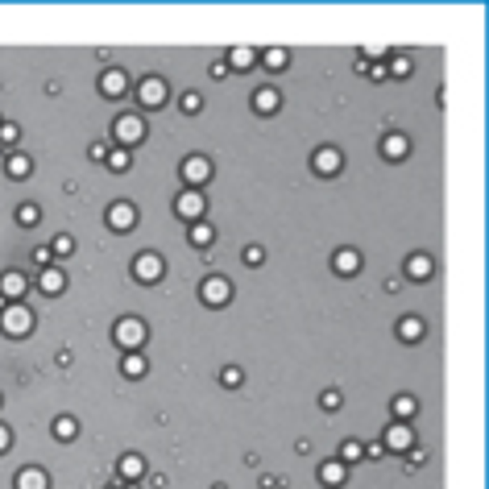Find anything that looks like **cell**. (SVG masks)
Returning <instances> with one entry per match:
<instances>
[{"mask_svg":"<svg viewBox=\"0 0 489 489\" xmlns=\"http://www.w3.org/2000/svg\"><path fill=\"white\" fill-rule=\"evenodd\" d=\"M0 332H4L9 340H25V336L33 332V311H29L25 303H4V311H0Z\"/></svg>","mask_w":489,"mask_h":489,"instance_id":"obj_1","label":"cell"},{"mask_svg":"<svg viewBox=\"0 0 489 489\" xmlns=\"http://www.w3.org/2000/svg\"><path fill=\"white\" fill-rule=\"evenodd\" d=\"M112 340H117V348H124V353H141V344H146V323L137 316H124L117 328H112Z\"/></svg>","mask_w":489,"mask_h":489,"instance_id":"obj_2","label":"cell"},{"mask_svg":"<svg viewBox=\"0 0 489 489\" xmlns=\"http://www.w3.org/2000/svg\"><path fill=\"white\" fill-rule=\"evenodd\" d=\"M112 137H117V146H121V149L137 146V141L146 137V121H141V117H133V112H124V117L112 121Z\"/></svg>","mask_w":489,"mask_h":489,"instance_id":"obj_3","label":"cell"},{"mask_svg":"<svg viewBox=\"0 0 489 489\" xmlns=\"http://www.w3.org/2000/svg\"><path fill=\"white\" fill-rule=\"evenodd\" d=\"M199 299H203L208 307H228V303H232V282H228L224 274H212V278H203Z\"/></svg>","mask_w":489,"mask_h":489,"instance_id":"obj_4","label":"cell"},{"mask_svg":"<svg viewBox=\"0 0 489 489\" xmlns=\"http://www.w3.org/2000/svg\"><path fill=\"white\" fill-rule=\"evenodd\" d=\"M178 174H183V183H187V191H199L208 178H212V162L203 158V154H191V158H183V166H178Z\"/></svg>","mask_w":489,"mask_h":489,"instance_id":"obj_5","label":"cell"},{"mask_svg":"<svg viewBox=\"0 0 489 489\" xmlns=\"http://www.w3.org/2000/svg\"><path fill=\"white\" fill-rule=\"evenodd\" d=\"M203 212H208V199H203V191H178V199H174V216L187 224L203 220Z\"/></svg>","mask_w":489,"mask_h":489,"instance_id":"obj_6","label":"cell"},{"mask_svg":"<svg viewBox=\"0 0 489 489\" xmlns=\"http://www.w3.org/2000/svg\"><path fill=\"white\" fill-rule=\"evenodd\" d=\"M162 274H166V262H162V253L146 249V253H137V257H133V278H137V282H158Z\"/></svg>","mask_w":489,"mask_h":489,"instance_id":"obj_7","label":"cell"},{"mask_svg":"<svg viewBox=\"0 0 489 489\" xmlns=\"http://www.w3.org/2000/svg\"><path fill=\"white\" fill-rule=\"evenodd\" d=\"M344 166V154L336 146H319L316 154H311V171L323 174V178H332V174H340Z\"/></svg>","mask_w":489,"mask_h":489,"instance_id":"obj_8","label":"cell"},{"mask_svg":"<svg viewBox=\"0 0 489 489\" xmlns=\"http://www.w3.org/2000/svg\"><path fill=\"white\" fill-rule=\"evenodd\" d=\"M25 291H29V278H25L21 269H4L0 274V299L4 303H21Z\"/></svg>","mask_w":489,"mask_h":489,"instance_id":"obj_9","label":"cell"},{"mask_svg":"<svg viewBox=\"0 0 489 489\" xmlns=\"http://www.w3.org/2000/svg\"><path fill=\"white\" fill-rule=\"evenodd\" d=\"M137 100H141L146 108H162V104H166V79L146 75V79H141V87H137Z\"/></svg>","mask_w":489,"mask_h":489,"instance_id":"obj_10","label":"cell"},{"mask_svg":"<svg viewBox=\"0 0 489 489\" xmlns=\"http://www.w3.org/2000/svg\"><path fill=\"white\" fill-rule=\"evenodd\" d=\"M108 228H117V232H129V228H137V208L121 199V203H112L108 208Z\"/></svg>","mask_w":489,"mask_h":489,"instance_id":"obj_11","label":"cell"},{"mask_svg":"<svg viewBox=\"0 0 489 489\" xmlns=\"http://www.w3.org/2000/svg\"><path fill=\"white\" fill-rule=\"evenodd\" d=\"M386 448H390V452H411V448H415L411 423H390V427H386Z\"/></svg>","mask_w":489,"mask_h":489,"instance_id":"obj_12","label":"cell"},{"mask_svg":"<svg viewBox=\"0 0 489 489\" xmlns=\"http://www.w3.org/2000/svg\"><path fill=\"white\" fill-rule=\"evenodd\" d=\"M124 92H129V75H124V71H117V67H112V71H104V75H100V96L121 100Z\"/></svg>","mask_w":489,"mask_h":489,"instance_id":"obj_13","label":"cell"},{"mask_svg":"<svg viewBox=\"0 0 489 489\" xmlns=\"http://www.w3.org/2000/svg\"><path fill=\"white\" fill-rule=\"evenodd\" d=\"M402 269H407V278H411V282H427V278L436 274V262H431V253H411Z\"/></svg>","mask_w":489,"mask_h":489,"instance_id":"obj_14","label":"cell"},{"mask_svg":"<svg viewBox=\"0 0 489 489\" xmlns=\"http://www.w3.org/2000/svg\"><path fill=\"white\" fill-rule=\"evenodd\" d=\"M407 154H411V137H407V133H386V137H382V158L402 162Z\"/></svg>","mask_w":489,"mask_h":489,"instance_id":"obj_15","label":"cell"},{"mask_svg":"<svg viewBox=\"0 0 489 489\" xmlns=\"http://www.w3.org/2000/svg\"><path fill=\"white\" fill-rule=\"evenodd\" d=\"M278 108H282V92H278V87H257V92H253V112L269 117V112H278Z\"/></svg>","mask_w":489,"mask_h":489,"instance_id":"obj_16","label":"cell"},{"mask_svg":"<svg viewBox=\"0 0 489 489\" xmlns=\"http://www.w3.org/2000/svg\"><path fill=\"white\" fill-rule=\"evenodd\" d=\"M38 291L50 294V299L67 291V278H63V269H58V266H46V269H42V274H38Z\"/></svg>","mask_w":489,"mask_h":489,"instance_id":"obj_17","label":"cell"},{"mask_svg":"<svg viewBox=\"0 0 489 489\" xmlns=\"http://www.w3.org/2000/svg\"><path fill=\"white\" fill-rule=\"evenodd\" d=\"M427 336V323L419 316H402L398 319V340H407V344H415V340H423Z\"/></svg>","mask_w":489,"mask_h":489,"instance_id":"obj_18","label":"cell"},{"mask_svg":"<svg viewBox=\"0 0 489 489\" xmlns=\"http://www.w3.org/2000/svg\"><path fill=\"white\" fill-rule=\"evenodd\" d=\"M141 473H146V461L137 452H124L117 461V477H124V481H141Z\"/></svg>","mask_w":489,"mask_h":489,"instance_id":"obj_19","label":"cell"},{"mask_svg":"<svg viewBox=\"0 0 489 489\" xmlns=\"http://www.w3.org/2000/svg\"><path fill=\"white\" fill-rule=\"evenodd\" d=\"M332 269H336L340 278L357 274V269H361V253H357V249H336V257H332Z\"/></svg>","mask_w":489,"mask_h":489,"instance_id":"obj_20","label":"cell"},{"mask_svg":"<svg viewBox=\"0 0 489 489\" xmlns=\"http://www.w3.org/2000/svg\"><path fill=\"white\" fill-rule=\"evenodd\" d=\"M319 485H328V489L344 485V465L340 461H323V465H319Z\"/></svg>","mask_w":489,"mask_h":489,"instance_id":"obj_21","label":"cell"},{"mask_svg":"<svg viewBox=\"0 0 489 489\" xmlns=\"http://www.w3.org/2000/svg\"><path fill=\"white\" fill-rule=\"evenodd\" d=\"M257 63V50H249V46H232L228 50V71H249Z\"/></svg>","mask_w":489,"mask_h":489,"instance_id":"obj_22","label":"cell"},{"mask_svg":"<svg viewBox=\"0 0 489 489\" xmlns=\"http://www.w3.org/2000/svg\"><path fill=\"white\" fill-rule=\"evenodd\" d=\"M4 171H9V178H29V174H33V158H25L21 149H17V154H9Z\"/></svg>","mask_w":489,"mask_h":489,"instance_id":"obj_23","label":"cell"},{"mask_svg":"<svg viewBox=\"0 0 489 489\" xmlns=\"http://www.w3.org/2000/svg\"><path fill=\"white\" fill-rule=\"evenodd\" d=\"M187 241L195 244V249H208V244L216 241V228H212V224H203V220H195L191 228H187Z\"/></svg>","mask_w":489,"mask_h":489,"instance_id":"obj_24","label":"cell"},{"mask_svg":"<svg viewBox=\"0 0 489 489\" xmlns=\"http://www.w3.org/2000/svg\"><path fill=\"white\" fill-rule=\"evenodd\" d=\"M13 485H17V489H50V481H46V473H42V468H21Z\"/></svg>","mask_w":489,"mask_h":489,"instance_id":"obj_25","label":"cell"},{"mask_svg":"<svg viewBox=\"0 0 489 489\" xmlns=\"http://www.w3.org/2000/svg\"><path fill=\"white\" fill-rule=\"evenodd\" d=\"M146 369H149V361L141 357V353H124L121 357V373L124 377H146Z\"/></svg>","mask_w":489,"mask_h":489,"instance_id":"obj_26","label":"cell"},{"mask_svg":"<svg viewBox=\"0 0 489 489\" xmlns=\"http://www.w3.org/2000/svg\"><path fill=\"white\" fill-rule=\"evenodd\" d=\"M257 58L266 63L269 71H286V63H291V54H286V50H282V46H269V50H262Z\"/></svg>","mask_w":489,"mask_h":489,"instance_id":"obj_27","label":"cell"},{"mask_svg":"<svg viewBox=\"0 0 489 489\" xmlns=\"http://www.w3.org/2000/svg\"><path fill=\"white\" fill-rule=\"evenodd\" d=\"M75 436H79V423H75L71 415H58L54 419V440H63V444H71Z\"/></svg>","mask_w":489,"mask_h":489,"instance_id":"obj_28","label":"cell"},{"mask_svg":"<svg viewBox=\"0 0 489 489\" xmlns=\"http://www.w3.org/2000/svg\"><path fill=\"white\" fill-rule=\"evenodd\" d=\"M104 166H108V171H117V174H124L129 171V166H133V158H129V149H108V158H104Z\"/></svg>","mask_w":489,"mask_h":489,"instance_id":"obj_29","label":"cell"},{"mask_svg":"<svg viewBox=\"0 0 489 489\" xmlns=\"http://www.w3.org/2000/svg\"><path fill=\"white\" fill-rule=\"evenodd\" d=\"M394 415H398V423H407V419L419 415V402L411 398V394H402V398H394Z\"/></svg>","mask_w":489,"mask_h":489,"instance_id":"obj_30","label":"cell"},{"mask_svg":"<svg viewBox=\"0 0 489 489\" xmlns=\"http://www.w3.org/2000/svg\"><path fill=\"white\" fill-rule=\"evenodd\" d=\"M361 456H365V444H357V440L340 444V465H353V461H361Z\"/></svg>","mask_w":489,"mask_h":489,"instance_id":"obj_31","label":"cell"},{"mask_svg":"<svg viewBox=\"0 0 489 489\" xmlns=\"http://www.w3.org/2000/svg\"><path fill=\"white\" fill-rule=\"evenodd\" d=\"M42 220V212H38V203H21V208H17V224H21V228H33V224Z\"/></svg>","mask_w":489,"mask_h":489,"instance_id":"obj_32","label":"cell"},{"mask_svg":"<svg viewBox=\"0 0 489 489\" xmlns=\"http://www.w3.org/2000/svg\"><path fill=\"white\" fill-rule=\"evenodd\" d=\"M50 253H54V257H71V253H75V237L58 232V237H54V244H50Z\"/></svg>","mask_w":489,"mask_h":489,"instance_id":"obj_33","label":"cell"},{"mask_svg":"<svg viewBox=\"0 0 489 489\" xmlns=\"http://www.w3.org/2000/svg\"><path fill=\"white\" fill-rule=\"evenodd\" d=\"M178 108H183L187 117H195V112H203V96H199V92H183V100H178Z\"/></svg>","mask_w":489,"mask_h":489,"instance_id":"obj_34","label":"cell"},{"mask_svg":"<svg viewBox=\"0 0 489 489\" xmlns=\"http://www.w3.org/2000/svg\"><path fill=\"white\" fill-rule=\"evenodd\" d=\"M241 262H244L249 269H253V266H262V262H266V249H262V244H244Z\"/></svg>","mask_w":489,"mask_h":489,"instance_id":"obj_35","label":"cell"},{"mask_svg":"<svg viewBox=\"0 0 489 489\" xmlns=\"http://www.w3.org/2000/svg\"><path fill=\"white\" fill-rule=\"evenodd\" d=\"M319 407H323V411H340V407H344V394H340V390H323V394H319Z\"/></svg>","mask_w":489,"mask_h":489,"instance_id":"obj_36","label":"cell"},{"mask_svg":"<svg viewBox=\"0 0 489 489\" xmlns=\"http://www.w3.org/2000/svg\"><path fill=\"white\" fill-rule=\"evenodd\" d=\"M411 67H415V63H411L407 54H394V63L386 67V75H398V79H402V75H411Z\"/></svg>","mask_w":489,"mask_h":489,"instance_id":"obj_37","label":"cell"},{"mask_svg":"<svg viewBox=\"0 0 489 489\" xmlns=\"http://www.w3.org/2000/svg\"><path fill=\"white\" fill-rule=\"evenodd\" d=\"M241 377H244V373H241V369H237V365L220 369V382H224V386H228V390H237V386H241Z\"/></svg>","mask_w":489,"mask_h":489,"instance_id":"obj_38","label":"cell"},{"mask_svg":"<svg viewBox=\"0 0 489 489\" xmlns=\"http://www.w3.org/2000/svg\"><path fill=\"white\" fill-rule=\"evenodd\" d=\"M0 141H4V146H17V141H21V129H17V124H0Z\"/></svg>","mask_w":489,"mask_h":489,"instance_id":"obj_39","label":"cell"},{"mask_svg":"<svg viewBox=\"0 0 489 489\" xmlns=\"http://www.w3.org/2000/svg\"><path fill=\"white\" fill-rule=\"evenodd\" d=\"M50 257H54V253H50V244H42V249H33V262H38L42 269L50 266Z\"/></svg>","mask_w":489,"mask_h":489,"instance_id":"obj_40","label":"cell"},{"mask_svg":"<svg viewBox=\"0 0 489 489\" xmlns=\"http://www.w3.org/2000/svg\"><path fill=\"white\" fill-rule=\"evenodd\" d=\"M224 75H228V63H224V58L220 63H212V79H224Z\"/></svg>","mask_w":489,"mask_h":489,"instance_id":"obj_41","label":"cell"},{"mask_svg":"<svg viewBox=\"0 0 489 489\" xmlns=\"http://www.w3.org/2000/svg\"><path fill=\"white\" fill-rule=\"evenodd\" d=\"M92 158H96V162H104V158H108V146H104V141H96V146H92Z\"/></svg>","mask_w":489,"mask_h":489,"instance_id":"obj_42","label":"cell"},{"mask_svg":"<svg viewBox=\"0 0 489 489\" xmlns=\"http://www.w3.org/2000/svg\"><path fill=\"white\" fill-rule=\"evenodd\" d=\"M369 75H373V79H386V63H373V67H365Z\"/></svg>","mask_w":489,"mask_h":489,"instance_id":"obj_43","label":"cell"},{"mask_svg":"<svg viewBox=\"0 0 489 489\" xmlns=\"http://www.w3.org/2000/svg\"><path fill=\"white\" fill-rule=\"evenodd\" d=\"M9 444H13V436H9V427H4V423H0V452H4V448H9Z\"/></svg>","mask_w":489,"mask_h":489,"instance_id":"obj_44","label":"cell"},{"mask_svg":"<svg viewBox=\"0 0 489 489\" xmlns=\"http://www.w3.org/2000/svg\"><path fill=\"white\" fill-rule=\"evenodd\" d=\"M124 489H137V481H129V485H124Z\"/></svg>","mask_w":489,"mask_h":489,"instance_id":"obj_45","label":"cell"},{"mask_svg":"<svg viewBox=\"0 0 489 489\" xmlns=\"http://www.w3.org/2000/svg\"><path fill=\"white\" fill-rule=\"evenodd\" d=\"M212 489H228V485H212Z\"/></svg>","mask_w":489,"mask_h":489,"instance_id":"obj_46","label":"cell"},{"mask_svg":"<svg viewBox=\"0 0 489 489\" xmlns=\"http://www.w3.org/2000/svg\"><path fill=\"white\" fill-rule=\"evenodd\" d=\"M0 402H4V398H0Z\"/></svg>","mask_w":489,"mask_h":489,"instance_id":"obj_47","label":"cell"}]
</instances>
